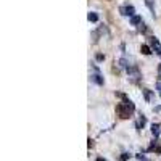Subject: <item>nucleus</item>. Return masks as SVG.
<instances>
[{"instance_id": "f257e3e1", "label": "nucleus", "mask_w": 161, "mask_h": 161, "mask_svg": "<svg viewBox=\"0 0 161 161\" xmlns=\"http://www.w3.org/2000/svg\"><path fill=\"white\" fill-rule=\"evenodd\" d=\"M119 11H121V15H124V16H135V8L132 7V5H126V7H121L119 8Z\"/></svg>"}, {"instance_id": "f03ea898", "label": "nucleus", "mask_w": 161, "mask_h": 161, "mask_svg": "<svg viewBox=\"0 0 161 161\" xmlns=\"http://www.w3.org/2000/svg\"><path fill=\"white\" fill-rule=\"evenodd\" d=\"M151 134H153L156 139H158L159 134H161V127H159V124H151Z\"/></svg>"}, {"instance_id": "7ed1b4c3", "label": "nucleus", "mask_w": 161, "mask_h": 161, "mask_svg": "<svg viewBox=\"0 0 161 161\" xmlns=\"http://www.w3.org/2000/svg\"><path fill=\"white\" fill-rule=\"evenodd\" d=\"M131 24H132V26H140V24H142V18H140L139 15L132 16V18H131Z\"/></svg>"}, {"instance_id": "20e7f679", "label": "nucleus", "mask_w": 161, "mask_h": 161, "mask_svg": "<svg viewBox=\"0 0 161 161\" xmlns=\"http://www.w3.org/2000/svg\"><path fill=\"white\" fill-rule=\"evenodd\" d=\"M87 20L90 21V23H97V21H98V15H97L95 11H90V13L87 15Z\"/></svg>"}, {"instance_id": "39448f33", "label": "nucleus", "mask_w": 161, "mask_h": 161, "mask_svg": "<svg viewBox=\"0 0 161 161\" xmlns=\"http://www.w3.org/2000/svg\"><path fill=\"white\" fill-rule=\"evenodd\" d=\"M140 52H142V53H144V55H150V53H151V49H150V45L144 44V45L140 47Z\"/></svg>"}, {"instance_id": "423d86ee", "label": "nucleus", "mask_w": 161, "mask_h": 161, "mask_svg": "<svg viewBox=\"0 0 161 161\" xmlns=\"http://www.w3.org/2000/svg\"><path fill=\"white\" fill-rule=\"evenodd\" d=\"M92 80H95L97 84H100V86H103V79H102L98 74H93V76H92Z\"/></svg>"}, {"instance_id": "0eeeda50", "label": "nucleus", "mask_w": 161, "mask_h": 161, "mask_svg": "<svg viewBox=\"0 0 161 161\" xmlns=\"http://www.w3.org/2000/svg\"><path fill=\"white\" fill-rule=\"evenodd\" d=\"M145 3H147V7H148L150 10L153 11V15H155V5H153V0H145Z\"/></svg>"}, {"instance_id": "6e6552de", "label": "nucleus", "mask_w": 161, "mask_h": 161, "mask_svg": "<svg viewBox=\"0 0 161 161\" xmlns=\"http://www.w3.org/2000/svg\"><path fill=\"white\" fill-rule=\"evenodd\" d=\"M119 65L122 66V68H129V61H127L126 58H121L119 60Z\"/></svg>"}, {"instance_id": "1a4fd4ad", "label": "nucleus", "mask_w": 161, "mask_h": 161, "mask_svg": "<svg viewBox=\"0 0 161 161\" xmlns=\"http://www.w3.org/2000/svg\"><path fill=\"white\" fill-rule=\"evenodd\" d=\"M144 95H145V100H147V102L151 100V93H150L148 89H145V90H144Z\"/></svg>"}, {"instance_id": "9d476101", "label": "nucleus", "mask_w": 161, "mask_h": 161, "mask_svg": "<svg viewBox=\"0 0 161 161\" xmlns=\"http://www.w3.org/2000/svg\"><path fill=\"white\" fill-rule=\"evenodd\" d=\"M129 158H131V155H129V153H122V155L119 156V161H127Z\"/></svg>"}, {"instance_id": "9b49d317", "label": "nucleus", "mask_w": 161, "mask_h": 161, "mask_svg": "<svg viewBox=\"0 0 161 161\" xmlns=\"http://www.w3.org/2000/svg\"><path fill=\"white\" fill-rule=\"evenodd\" d=\"M137 159H139V161H150V159H147L144 155H137Z\"/></svg>"}, {"instance_id": "f8f14e48", "label": "nucleus", "mask_w": 161, "mask_h": 161, "mask_svg": "<svg viewBox=\"0 0 161 161\" xmlns=\"http://www.w3.org/2000/svg\"><path fill=\"white\" fill-rule=\"evenodd\" d=\"M97 60H98V61H102V60H105V55H102V53H98V55H97Z\"/></svg>"}, {"instance_id": "ddd939ff", "label": "nucleus", "mask_w": 161, "mask_h": 161, "mask_svg": "<svg viewBox=\"0 0 161 161\" xmlns=\"http://www.w3.org/2000/svg\"><path fill=\"white\" fill-rule=\"evenodd\" d=\"M139 29H140L142 32H145V31H147V27H145V24H144V23H142V24H140V27H139Z\"/></svg>"}, {"instance_id": "4468645a", "label": "nucleus", "mask_w": 161, "mask_h": 161, "mask_svg": "<svg viewBox=\"0 0 161 161\" xmlns=\"http://www.w3.org/2000/svg\"><path fill=\"white\" fill-rule=\"evenodd\" d=\"M156 89H158V90H159V95H161V82H158V84H156Z\"/></svg>"}, {"instance_id": "2eb2a0df", "label": "nucleus", "mask_w": 161, "mask_h": 161, "mask_svg": "<svg viewBox=\"0 0 161 161\" xmlns=\"http://www.w3.org/2000/svg\"><path fill=\"white\" fill-rule=\"evenodd\" d=\"M158 76H159V77H161V65L158 66Z\"/></svg>"}, {"instance_id": "dca6fc26", "label": "nucleus", "mask_w": 161, "mask_h": 161, "mask_svg": "<svg viewBox=\"0 0 161 161\" xmlns=\"http://www.w3.org/2000/svg\"><path fill=\"white\" fill-rule=\"evenodd\" d=\"M95 161H106V159H105V158H97Z\"/></svg>"}, {"instance_id": "f3484780", "label": "nucleus", "mask_w": 161, "mask_h": 161, "mask_svg": "<svg viewBox=\"0 0 161 161\" xmlns=\"http://www.w3.org/2000/svg\"><path fill=\"white\" fill-rule=\"evenodd\" d=\"M155 110H156V111H161V106H158V108H155Z\"/></svg>"}]
</instances>
